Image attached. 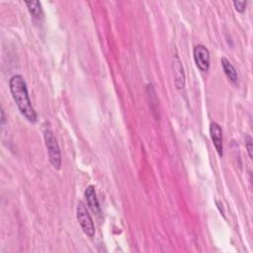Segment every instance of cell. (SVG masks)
I'll list each match as a JSON object with an SVG mask.
<instances>
[{"label": "cell", "mask_w": 253, "mask_h": 253, "mask_svg": "<svg viewBox=\"0 0 253 253\" xmlns=\"http://www.w3.org/2000/svg\"><path fill=\"white\" fill-rule=\"evenodd\" d=\"M221 63L222 69L224 71V74L226 75V78L229 79L232 82L236 83L237 81L238 75H237V71L235 68V66L231 63V62L227 60L226 58H221Z\"/></svg>", "instance_id": "obj_8"}, {"label": "cell", "mask_w": 253, "mask_h": 253, "mask_svg": "<svg viewBox=\"0 0 253 253\" xmlns=\"http://www.w3.org/2000/svg\"><path fill=\"white\" fill-rule=\"evenodd\" d=\"M210 136L213 144L217 150L218 155L221 158L223 156V143H222V131L219 124L212 122L210 125Z\"/></svg>", "instance_id": "obj_5"}, {"label": "cell", "mask_w": 253, "mask_h": 253, "mask_svg": "<svg viewBox=\"0 0 253 253\" xmlns=\"http://www.w3.org/2000/svg\"><path fill=\"white\" fill-rule=\"evenodd\" d=\"M29 12L31 13L32 16L35 18H40L43 15V10H42V5L41 2L38 0H31V1H25Z\"/></svg>", "instance_id": "obj_9"}, {"label": "cell", "mask_w": 253, "mask_h": 253, "mask_svg": "<svg viewBox=\"0 0 253 253\" xmlns=\"http://www.w3.org/2000/svg\"><path fill=\"white\" fill-rule=\"evenodd\" d=\"M84 197L87 201V204H88L89 208L91 209V211L94 214L99 215L100 212H101L100 211V205H99V202H98V199H97V196H96V193H95L94 186L90 185L85 189Z\"/></svg>", "instance_id": "obj_7"}, {"label": "cell", "mask_w": 253, "mask_h": 253, "mask_svg": "<svg viewBox=\"0 0 253 253\" xmlns=\"http://www.w3.org/2000/svg\"><path fill=\"white\" fill-rule=\"evenodd\" d=\"M245 145L247 148V153L250 158H252V139L249 136H246L245 138Z\"/></svg>", "instance_id": "obj_11"}, {"label": "cell", "mask_w": 253, "mask_h": 253, "mask_svg": "<svg viewBox=\"0 0 253 253\" xmlns=\"http://www.w3.org/2000/svg\"><path fill=\"white\" fill-rule=\"evenodd\" d=\"M173 70H174L175 86L178 90H181L185 86V73H184V68H183L182 63H181L179 57L177 55L174 58Z\"/></svg>", "instance_id": "obj_6"}, {"label": "cell", "mask_w": 253, "mask_h": 253, "mask_svg": "<svg viewBox=\"0 0 253 253\" xmlns=\"http://www.w3.org/2000/svg\"><path fill=\"white\" fill-rule=\"evenodd\" d=\"M77 218L80 224L82 232L89 237H93L95 236V226L93 220L84 205L83 202H79L77 208Z\"/></svg>", "instance_id": "obj_3"}, {"label": "cell", "mask_w": 253, "mask_h": 253, "mask_svg": "<svg viewBox=\"0 0 253 253\" xmlns=\"http://www.w3.org/2000/svg\"><path fill=\"white\" fill-rule=\"evenodd\" d=\"M9 88L13 100L20 111V113L30 123L37 122V113L32 106L28 93L26 81L20 74L13 75L9 81Z\"/></svg>", "instance_id": "obj_1"}, {"label": "cell", "mask_w": 253, "mask_h": 253, "mask_svg": "<svg viewBox=\"0 0 253 253\" xmlns=\"http://www.w3.org/2000/svg\"><path fill=\"white\" fill-rule=\"evenodd\" d=\"M44 138H45L46 147L47 149L49 162L52 163L55 169L59 170L61 169L62 166V154H61V148L58 143V141L54 133L50 130L45 131Z\"/></svg>", "instance_id": "obj_2"}, {"label": "cell", "mask_w": 253, "mask_h": 253, "mask_svg": "<svg viewBox=\"0 0 253 253\" xmlns=\"http://www.w3.org/2000/svg\"><path fill=\"white\" fill-rule=\"evenodd\" d=\"M233 3L237 12H240V13L244 12L245 7H246V1H234Z\"/></svg>", "instance_id": "obj_10"}, {"label": "cell", "mask_w": 253, "mask_h": 253, "mask_svg": "<svg viewBox=\"0 0 253 253\" xmlns=\"http://www.w3.org/2000/svg\"><path fill=\"white\" fill-rule=\"evenodd\" d=\"M5 122H6V119H5V114H4V110H3V109H1V125H2V126H4Z\"/></svg>", "instance_id": "obj_12"}, {"label": "cell", "mask_w": 253, "mask_h": 253, "mask_svg": "<svg viewBox=\"0 0 253 253\" xmlns=\"http://www.w3.org/2000/svg\"><path fill=\"white\" fill-rule=\"evenodd\" d=\"M193 57L195 63L197 67L203 72H206L210 68V63H211V56L209 49L203 46L198 45L194 47L193 50Z\"/></svg>", "instance_id": "obj_4"}]
</instances>
